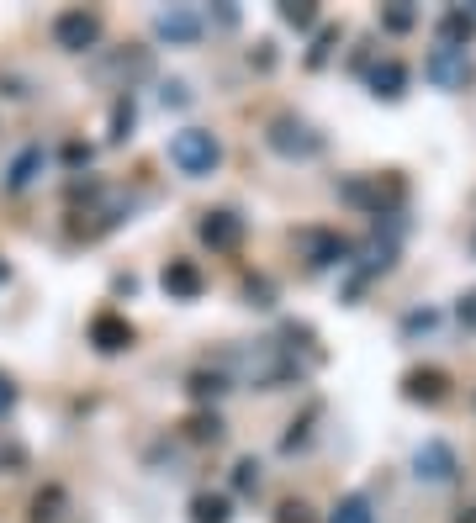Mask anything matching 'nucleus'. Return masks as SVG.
Listing matches in <instances>:
<instances>
[{"label": "nucleus", "mask_w": 476, "mask_h": 523, "mask_svg": "<svg viewBox=\"0 0 476 523\" xmlns=\"http://www.w3.org/2000/svg\"><path fill=\"white\" fill-rule=\"evenodd\" d=\"M170 164L180 175L201 180V175H212L217 164H223V143H217L207 127H180V133L170 138Z\"/></svg>", "instance_id": "f257e3e1"}, {"label": "nucleus", "mask_w": 476, "mask_h": 523, "mask_svg": "<svg viewBox=\"0 0 476 523\" xmlns=\"http://www.w3.org/2000/svg\"><path fill=\"white\" fill-rule=\"evenodd\" d=\"M53 43H59L64 53H85V48H96L101 43V16L96 11H85V6H69L53 16Z\"/></svg>", "instance_id": "f03ea898"}, {"label": "nucleus", "mask_w": 476, "mask_h": 523, "mask_svg": "<svg viewBox=\"0 0 476 523\" xmlns=\"http://www.w3.org/2000/svg\"><path fill=\"white\" fill-rule=\"evenodd\" d=\"M265 138H270V148H276V154H286V159H313L318 148H323V138H318L307 122H297V117H276Z\"/></svg>", "instance_id": "7ed1b4c3"}, {"label": "nucleus", "mask_w": 476, "mask_h": 523, "mask_svg": "<svg viewBox=\"0 0 476 523\" xmlns=\"http://www.w3.org/2000/svg\"><path fill=\"white\" fill-rule=\"evenodd\" d=\"M424 80L439 85V90H466V80H471L466 48H434L429 59H424Z\"/></svg>", "instance_id": "20e7f679"}, {"label": "nucleus", "mask_w": 476, "mask_h": 523, "mask_svg": "<svg viewBox=\"0 0 476 523\" xmlns=\"http://www.w3.org/2000/svg\"><path fill=\"white\" fill-rule=\"evenodd\" d=\"M455 471H461V465H455V450H450L445 439L418 444V455H413V476H418V481H434V487H445Z\"/></svg>", "instance_id": "39448f33"}, {"label": "nucleus", "mask_w": 476, "mask_h": 523, "mask_svg": "<svg viewBox=\"0 0 476 523\" xmlns=\"http://www.w3.org/2000/svg\"><path fill=\"white\" fill-rule=\"evenodd\" d=\"M196 233H201V244H212V249L228 254V249L244 244V217H238V212H201Z\"/></svg>", "instance_id": "423d86ee"}, {"label": "nucleus", "mask_w": 476, "mask_h": 523, "mask_svg": "<svg viewBox=\"0 0 476 523\" xmlns=\"http://www.w3.org/2000/svg\"><path fill=\"white\" fill-rule=\"evenodd\" d=\"M159 286H164V296H170V302H196V296L207 291V280H201V270L191 265V259H170V265H164V275H159Z\"/></svg>", "instance_id": "0eeeda50"}, {"label": "nucleus", "mask_w": 476, "mask_h": 523, "mask_svg": "<svg viewBox=\"0 0 476 523\" xmlns=\"http://www.w3.org/2000/svg\"><path fill=\"white\" fill-rule=\"evenodd\" d=\"M154 32L164 37V43H175V48H191L201 37V16L191 6H170V11L154 16Z\"/></svg>", "instance_id": "6e6552de"}, {"label": "nucleus", "mask_w": 476, "mask_h": 523, "mask_svg": "<svg viewBox=\"0 0 476 523\" xmlns=\"http://www.w3.org/2000/svg\"><path fill=\"white\" fill-rule=\"evenodd\" d=\"M402 397L434 407V402L450 397V376H445V370H434V365H418V370H408V376H402Z\"/></svg>", "instance_id": "1a4fd4ad"}, {"label": "nucleus", "mask_w": 476, "mask_h": 523, "mask_svg": "<svg viewBox=\"0 0 476 523\" xmlns=\"http://www.w3.org/2000/svg\"><path fill=\"white\" fill-rule=\"evenodd\" d=\"M90 344H96L101 354H122V349H133V323H127L122 312H101L96 323H90Z\"/></svg>", "instance_id": "9d476101"}, {"label": "nucleus", "mask_w": 476, "mask_h": 523, "mask_svg": "<svg viewBox=\"0 0 476 523\" xmlns=\"http://www.w3.org/2000/svg\"><path fill=\"white\" fill-rule=\"evenodd\" d=\"M297 244H302V254H307V265H318V270H323V265H339V259L350 254V244H344L339 233H328V228H307Z\"/></svg>", "instance_id": "9b49d317"}, {"label": "nucleus", "mask_w": 476, "mask_h": 523, "mask_svg": "<svg viewBox=\"0 0 476 523\" xmlns=\"http://www.w3.org/2000/svg\"><path fill=\"white\" fill-rule=\"evenodd\" d=\"M471 32H476L471 11H445V16H439V48H466Z\"/></svg>", "instance_id": "f8f14e48"}, {"label": "nucleus", "mask_w": 476, "mask_h": 523, "mask_svg": "<svg viewBox=\"0 0 476 523\" xmlns=\"http://www.w3.org/2000/svg\"><path fill=\"white\" fill-rule=\"evenodd\" d=\"M371 90H376V96H381V101H397V96H402V90H408V69H402L397 59H387V64H376V69H371Z\"/></svg>", "instance_id": "ddd939ff"}, {"label": "nucleus", "mask_w": 476, "mask_h": 523, "mask_svg": "<svg viewBox=\"0 0 476 523\" xmlns=\"http://www.w3.org/2000/svg\"><path fill=\"white\" fill-rule=\"evenodd\" d=\"M38 170H43V148L32 143V148H22V154L11 159V170H6V185H11V191H27V185L38 180Z\"/></svg>", "instance_id": "4468645a"}, {"label": "nucleus", "mask_w": 476, "mask_h": 523, "mask_svg": "<svg viewBox=\"0 0 476 523\" xmlns=\"http://www.w3.org/2000/svg\"><path fill=\"white\" fill-rule=\"evenodd\" d=\"M233 508H228V497H217V492H196L191 497V523H228Z\"/></svg>", "instance_id": "2eb2a0df"}, {"label": "nucleus", "mask_w": 476, "mask_h": 523, "mask_svg": "<svg viewBox=\"0 0 476 523\" xmlns=\"http://www.w3.org/2000/svg\"><path fill=\"white\" fill-rule=\"evenodd\" d=\"M328 523H376V513H371V502H365L360 492H350V497H339V502H334Z\"/></svg>", "instance_id": "dca6fc26"}, {"label": "nucleus", "mask_w": 476, "mask_h": 523, "mask_svg": "<svg viewBox=\"0 0 476 523\" xmlns=\"http://www.w3.org/2000/svg\"><path fill=\"white\" fill-rule=\"evenodd\" d=\"M223 391H228L223 370H196V376H191V397L196 402H212V397H223Z\"/></svg>", "instance_id": "f3484780"}, {"label": "nucleus", "mask_w": 476, "mask_h": 523, "mask_svg": "<svg viewBox=\"0 0 476 523\" xmlns=\"http://www.w3.org/2000/svg\"><path fill=\"white\" fill-rule=\"evenodd\" d=\"M59 513H64V492L59 487H48V492L32 497V523H59Z\"/></svg>", "instance_id": "a211bd4d"}, {"label": "nucleus", "mask_w": 476, "mask_h": 523, "mask_svg": "<svg viewBox=\"0 0 476 523\" xmlns=\"http://www.w3.org/2000/svg\"><path fill=\"white\" fill-rule=\"evenodd\" d=\"M186 434H191L196 444H217V439H223V418H217V413H196V418L186 423Z\"/></svg>", "instance_id": "6ab92c4d"}, {"label": "nucleus", "mask_w": 476, "mask_h": 523, "mask_svg": "<svg viewBox=\"0 0 476 523\" xmlns=\"http://www.w3.org/2000/svg\"><path fill=\"white\" fill-rule=\"evenodd\" d=\"M127 138H133V101H117L112 106V143H127Z\"/></svg>", "instance_id": "aec40b11"}, {"label": "nucleus", "mask_w": 476, "mask_h": 523, "mask_svg": "<svg viewBox=\"0 0 476 523\" xmlns=\"http://www.w3.org/2000/svg\"><path fill=\"white\" fill-rule=\"evenodd\" d=\"M413 22H418L413 6H387V11H381V27H387V32H408Z\"/></svg>", "instance_id": "412c9836"}, {"label": "nucleus", "mask_w": 476, "mask_h": 523, "mask_svg": "<svg viewBox=\"0 0 476 523\" xmlns=\"http://www.w3.org/2000/svg\"><path fill=\"white\" fill-rule=\"evenodd\" d=\"M281 22H286V27H313L318 11L307 6V0H291V6H281Z\"/></svg>", "instance_id": "4be33fe9"}, {"label": "nucleus", "mask_w": 476, "mask_h": 523, "mask_svg": "<svg viewBox=\"0 0 476 523\" xmlns=\"http://www.w3.org/2000/svg\"><path fill=\"white\" fill-rule=\"evenodd\" d=\"M233 487H238V492H254V487H260V460H238V465H233Z\"/></svg>", "instance_id": "5701e85b"}, {"label": "nucleus", "mask_w": 476, "mask_h": 523, "mask_svg": "<svg viewBox=\"0 0 476 523\" xmlns=\"http://www.w3.org/2000/svg\"><path fill=\"white\" fill-rule=\"evenodd\" d=\"M334 43H339V27H323V32H318V43H313V53H307V64H313V69L328 64V48H334Z\"/></svg>", "instance_id": "b1692460"}, {"label": "nucleus", "mask_w": 476, "mask_h": 523, "mask_svg": "<svg viewBox=\"0 0 476 523\" xmlns=\"http://www.w3.org/2000/svg\"><path fill=\"white\" fill-rule=\"evenodd\" d=\"M276 523H313V518H307L302 502H281V518H276Z\"/></svg>", "instance_id": "393cba45"}, {"label": "nucleus", "mask_w": 476, "mask_h": 523, "mask_svg": "<svg viewBox=\"0 0 476 523\" xmlns=\"http://www.w3.org/2000/svg\"><path fill=\"white\" fill-rule=\"evenodd\" d=\"M11 407H16V386H11L6 376H0V418H6V413H11Z\"/></svg>", "instance_id": "a878e982"}, {"label": "nucleus", "mask_w": 476, "mask_h": 523, "mask_svg": "<svg viewBox=\"0 0 476 523\" xmlns=\"http://www.w3.org/2000/svg\"><path fill=\"white\" fill-rule=\"evenodd\" d=\"M455 312H461V323H466V328H476V291L461 296V307H455Z\"/></svg>", "instance_id": "bb28decb"}, {"label": "nucleus", "mask_w": 476, "mask_h": 523, "mask_svg": "<svg viewBox=\"0 0 476 523\" xmlns=\"http://www.w3.org/2000/svg\"><path fill=\"white\" fill-rule=\"evenodd\" d=\"M191 96H186V85H164V106H186Z\"/></svg>", "instance_id": "cd10ccee"}, {"label": "nucleus", "mask_w": 476, "mask_h": 523, "mask_svg": "<svg viewBox=\"0 0 476 523\" xmlns=\"http://www.w3.org/2000/svg\"><path fill=\"white\" fill-rule=\"evenodd\" d=\"M461 523H476V508H471V513H466V518H461Z\"/></svg>", "instance_id": "c85d7f7f"}, {"label": "nucleus", "mask_w": 476, "mask_h": 523, "mask_svg": "<svg viewBox=\"0 0 476 523\" xmlns=\"http://www.w3.org/2000/svg\"><path fill=\"white\" fill-rule=\"evenodd\" d=\"M471 244H476V238H471Z\"/></svg>", "instance_id": "c756f323"}]
</instances>
